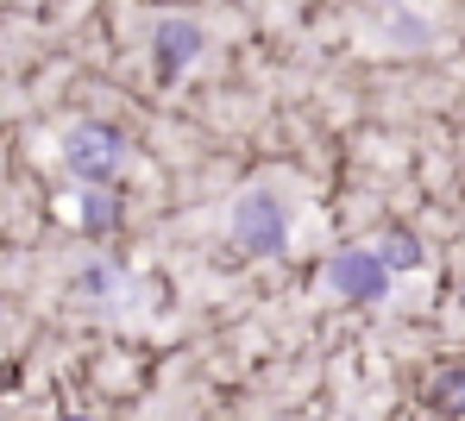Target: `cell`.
Instances as JSON below:
<instances>
[{
  "label": "cell",
  "mask_w": 465,
  "mask_h": 421,
  "mask_svg": "<svg viewBox=\"0 0 465 421\" xmlns=\"http://www.w3.org/2000/svg\"><path fill=\"white\" fill-rule=\"evenodd\" d=\"M232 240H239L245 252H283L290 214H283L277 189H245V195L232 201Z\"/></svg>",
  "instance_id": "obj_1"
},
{
  "label": "cell",
  "mask_w": 465,
  "mask_h": 421,
  "mask_svg": "<svg viewBox=\"0 0 465 421\" xmlns=\"http://www.w3.org/2000/svg\"><path fill=\"white\" fill-rule=\"evenodd\" d=\"M327 283H333L346 302H384L390 270H384L378 252H340L333 264H327Z\"/></svg>",
  "instance_id": "obj_3"
},
{
  "label": "cell",
  "mask_w": 465,
  "mask_h": 421,
  "mask_svg": "<svg viewBox=\"0 0 465 421\" xmlns=\"http://www.w3.org/2000/svg\"><path fill=\"white\" fill-rule=\"evenodd\" d=\"M428 403L447 409V416H460V409H465V365H447V371L428 384Z\"/></svg>",
  "instance_id": "obj_5"
},
{
  "label": "cell",
  "mask_w": 465,
  "mask_h": 421,
  "mask_svg": "<svg viewBox=\"0 0 465 421\" xmlns=\"http://www.w3.org/2000/svg\"><path fill=\"white\" fill-rule=\"evenodd\" d=\"M120 152H126V139L114 126H94V120L70 126V139H64V164L76 170L82 182H107L120 170Z\"/></svg>",
  "instance_id": "obj_2"
},
{
  "label": "cell",
  "mask_w": 465,
  "mask_h": 421,
  "mask_svg": "<svg viewBox=\"0 0 465 421\" xmlns=\"http://www.w3.org/2000/svg\"><path fill=\"white\" fill-rule=\"evenodd\" d=\"M378 258H384V270H415V264H421V246H415V240H390Z\"/></svg>",
  "instance_id": "obj_6"
},
{
  "label": "cell",
  "mask_w": 465,
  "mask_h": 421,
  "mask_svg": "<svg viewBox=\"0 0 465 421\" xmlns=\"http://www.w3.org/2000/svg\"><path fill=\"white\" fill-rule=\"evenodd\" d=\"M202 25L195 19H157V38H152V51H157V76L170 83V76H183L195 57H202Z\"/></svg>",
  "instance_id": "obj_4"
}]
</instances>
